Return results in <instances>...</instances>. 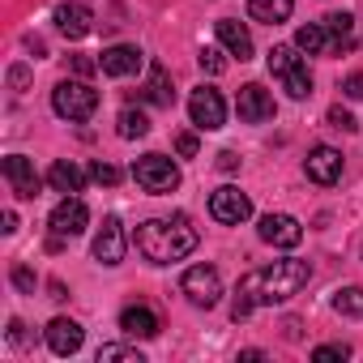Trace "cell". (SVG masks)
<instances>
[{
	"instance_id": "obj_23",
	"label": "cell",
	"mask_w": 363,
	"mask_h": 363,
	"mask_svg": "<svg viewBox=\"0 0 363 363\" xmlns=\"http://www.w3.org/2000/svg\"><path fill=\"white\" fill-rule=\"evenodd\" d=\"M295 48L308 52V56L329 52V30H325V22H308V26H299V30H295Z\"/></svg>"
},
{
	"instance_id": "obj_11",
	"label": "cell",
	"mask_w": 363,
	"mask_h": 363,
	"mask_svg": "<svg viewBox=\"0 0 363 363\" xmlns=\"http://www.w3.org/2000/svg\"><path fill=\"white\" fill-rule=\"evenodd\" d=\"M303 171H308V179H312V184L329 189V184H337V179H342V154H337L333 145H316V150L308 154Z\"/></svg>"
},
{
	"instance_id": "obj_8",
	"label": "cell",
	"mask_w": 363,
	"mask_h": 363,
	"mask_svg": "<svg viewBox=\"0 0 363 363\" xmlns=\"http://www.w3.org/2000/svg\"><path fill=\"white\" fill-rule=\"evenodd\" d=\"M210 214H214L218 223H227V227H240V223H248V218H252V201H248V193H240V189L223 184V189L210 197Z\"/></svg>"
},
{
	"instance_id": "obj_22",
	"label": "cell",
	"mask_w": 363,
	"mask_h": 363,
	"mask_svg": "<svg viewBox=\"0 0 363 363\" xmlns=\"http://www.w3.org/2000/svg\"><path fill=\"white\" fill-rule=\"evenodd\" d=\"M291 9H295V0H248V13H252L257 22H265V26L286 22Z\"/></svg>"
},
{
	"instance_id": "obj_6",
	"label": "cell",
	"mask_w": 363,
	"mask_h": 363,
	"mask_svg": "<svg viewBox=\"0 0 363 363\" xmlns=\"http://www.w3.org/2000/svg\"><path fill=\"white\" fill-rule=\"evenodd\" d=\"M179 291H184L189 303H197V308H214L223 299V278H218L214 265H193V269H184V278H179Z\"/></svg>"
},
{
	"instance_id": "obj_20",
	"label": "cell",
	"mask_w": 363,
	"mask_h": 363,
	"mask_svg": "<svg viewBox=\"0 0 363 363\" xmlns=\"http://www.w3.org/2000/svg\"><path fill=\"white\" fill-rule=\"evenodd\" d=\"M48 184L56 189V193H65V197H77L82 193V184H86V175H82V167H73V162H52V171H48Z\"/></svg>"
},
{
	"instance_id": "obj_31",
	"label": "cell",
	"mask_w": 363,
	"mask_h": 363,
	"mask_svg": "<svg viewBox=\"0 0 363 363\" xmlns=\"http://www.w3.org/2000/svg\"><path fill=\"white\" fill-rule=\"evenodd\" d=\"M329 124H333V128H342V133H354V128H359V124H354V116H350L346 107H329Z\"/></svg>"
},
{
	"instance_id": "obj_21",
	"label": "cell",
	"mask_w": 363,
	"mask_h": 363,
	"mask_svg": "<svg viewBox=\"0 0 363 363\" xmlns=\"http://www.w3.org/2000/svg\"><path fill=\"white\" fill-rule=\"evenodd\" d=\"M325 30H329V52H350L354 48V18L350 13H329Z\"/></svg>"
},
{
	"instance_id": "obj_30",
	"label": "cell",
	"mask_w": 363,
	"mask_h": 363,
	"mask_svg": "<svg viewBox=\"0 0 363 363\" xmlns=\"http://www.w3.org/2000/svg\"><path fill=\"white\" fill-rule=\"evenodd\" d=\"M90 179H94V184H120V167H111V162H94L90 167Z\"/></svg>"
},
{
	"instance_id": "obj_36",
	"label": "cell",
	"mask_w": 363,
	"mask_h": 363,
	"mask_svg": "<svg viewBox=\"0 0 363 363\" xmlns=\"http://www.w3.org/2000/svg\"><path fill=\"white\" fill-rule=\"evenodd\" d=\"M9 342H13V346H22V342H26V325H22L18 316L9 320Z\"/></svg>"
},
{
	"instance_id": "obj_33",
	"label": "cell",
	"mask_w": 363,
	"mask_h": 363,
	"mask_svg": "<svg viewBox=\"0 0 363 363\" xmlns=\"http://www.w3.org/2000/svg\"><path fill=\"white\" fill-rule=\"evenodd\" d=\"M13 286L26 291V295H35V274H30L26 265H18V269H13Z\"/></svg>"
},
{
	"instance_id": "obj_10",
	"label": "cell",
	"mask_w": 363,
	"mask_h": 363,
	"mask_svg": "<svg viewBox=\"0 0 363 363\" xmlns=\"http://www.w3.org/2000/svg\"><path fill=\"white\" fill-rule=\"evenodd\" d=\"M235 111H240L244 124H265V120H274V94H269L265 86L248 82V86L240 90V99H235Z\"/></svg>"
},
{
	"instance_id": "obj_2",
	"label": "cell",
	"mask_w": 363,
	"mask_h": 363,
	"mask_svg": "<svg viewBox=\"0 0 363 363\" xmlns=\"http://www.w3.org/2000/svg\"><path fill=\"white\" fill-rule=\"evenodd\" d=\"M137 252L150 261V265H171V261H184L193 248H197V227L189 214H175V218H150L137 227L133 235Z\"/></svg>"
},
{
	"instance_id": "obj_17",
	"label": "cell",
	"mask_w": 363,
	"mask_h": 363,
	"mask_svg": "<svg viewBox=\"0 0 363 363\" xmlns=\"http://www.w3.org/2000/svg\"><path fill=\"white\" fill-rule=\"evenodd\" d=\"M82 342H86V329H82L77 320L56 316V320L48 325V346H52V354H77Z\"/></svg>"
},
{
	"instance_id": "obj_37",
	"label": "cell",
	"mask_w": 363,
	"mask_h": 363,
	"mask_svg": "<svg viewBox=\"0 0 363 363\" xmlns=\"http://www.w3.org/2000/svg\"><path fill=\"white\" fill-rule=\"evenodd\" d=\"M9 86H13V90H22V86H26V69H22V65H13V69H9Z\"/></svg>"
},
{
	"instance_id": "obj_26",
	"label": "cell",
	"mask_w": 363,
	"mask_h": 363,
	"mask_svg": "<svg viewBox=\"0 0 363 363\" xmlns=\"http://www.w3.org/2000/svg\"><path fill=\"white\" fill-rule=\"evenodd\" d=\"M333 308L342 316H363V286H342L333 291Z\"/></svg>"
},
{
	"instance_id": "obj_32",
	"label": "cell",
	"mask_w": 363,
	"mask_h": 363,
	"mask_svg": "<svg viewBox=\"0 0 363 363\" xmlns=\"http://www.w3.org/2000/svg\"><path fill=\"white\" fill-rule=\"evenodd\" d=\"M342 94L354 99V103H363V73H350V77L342 82Z\"/></svg>"
},
{
	"instance_id": "obj_27",
	"label": "cell",
	"mask_w": 363,
	"mask_h": 363,
	"mask_svg": "<svg viewBox=\"0 0 363 363\" xmlns=\"http://www.w3.org/2000/svg\"><path fill=\"white\" fill-rule=\"evenodd\" d=\"M99 363H145L137 346H99Z\"/></svg>"
},
{
	"instance_id": "obj_14",
	"label": "cell",
	"mask_w": 363,
	"mask_h": 363,
	"mask_svg": "<svg viewBox=\"0 0 363 363\" xmlns=\"http://www.w3.org/2000/svg\"><path fill=\"white\" fill-rule=\"evenodd\" d=\"M141 65H145V56H141V48H133V43H116V48H107V52L99 56V69H103L107 77H133V73H141Z\"/></svg>"
},
{
	"instance_id": "obj_16",
	"label": "cell",
	"mask_w": 363,
	"mask_h": 363,
	"mask_svg": "<svg viewBox=\"0 0 363 363\" xmlns=\"http://www.w3.org/2000/svg\"><path fill=\"white\" fill-rule=\"evenodd\" d=\"M56 30L65 39H86L94 30V13L86 5H77V0H69V5H56Z\"/></svg>"
},
{
	"instance_id": "obj_15",
	"label": "cell",
	"mask_w": 363,
	"mask_h": 363,
	"mask_svg": "<svg viewBox=\"0 0 363 363\" xmlns=\"http://www.w3.org/2000/svg\"><path fill=\"white\" fill-rule=\"evenodd\" d=\"M5 179L13 184V193H18L22 201H35V197H39V175H35V162H30V158L9 154V158H5Z\"/></svg>"
},
{
	"instance_id": "obj_28",
	"label": "cell",
	"mask_w": 363,
	"mask_h": 363,
	"mask_svg": "<svg viewBox=\"0 0 363 363\" xmlns=\"http://www.w3.org/2000/svg\"><path fill=\"white\" fill-rule=\"evenodd\" d=\"M197 60H201V69H206L210 77L227 73V60H223V52H218V48H201V56H197Z\"/></svg>"
},
{
	"instance_id": "obj_9",
	"label": "cell",
	"mask_w": 363,
	"mask_h": 363,
	"mask_svg": "<svg viewBox=\"0 0 363 363\" xmlns=\"http://www.w3.org/2000/svg\"><path fill=\"white\" fill-rule=\"evenodd\" d=\"M86 223H90V210H86V201H82V197H65V201L52 210V218H48L52 235H60V240L82 235V231H86Z\"/></svg>"
},
{
	"instance_id": "obj_34",
	"label": "cell",
	"mask_w": 363,
	"mask_h": 363,
	"mask_svg": "<svg viewBox=\"0 0 363 363\" xmlns=\"http://www.w3.org/2000/svg\"><path fill=\"white\" fill-rule=\"evenodd\" d=\"M175 150L184 154V158H193V154H197V137H193V133H179V137H175Z\"/></svg>"
},
{
	"instance_id": "obj_7",
	"label": "cell",
	"mask_w": 363,
	"mask_h": 363,
	"mask_svg": "<svg viewBox=\"0 0 363 363\" xmlns=\"http://www.w3.org/2000/svg\"><path fill=\"white\" fill-rule=\"evenodd\" d=\"M189 116H193V124H197L201 133H214V128H223V120H227V103H223L218 90L201 86V90L189 94Z\"/></svg>"
},
{
	"instance_id": "obj_13",
	"label": "cell",
	"mask_w": 363,
	"mask_h": 363,
	"mask_svg": "<svg viewBox=\"0 0 363 363\" xmlns=\"http://www.w3.org/2000/svg\"><path fill=\"white\" fill-rule=\"evenodd\" d=\"M94 261L99 265H120L124 261V227H120L116 214H107L99 235H94Z\"/></svg>"
},
{
	"instance_id": "obj_3",
	"label": "cell",
	"mask_w": 363,
	"mask_h": 363,
	"mask_svg": "<svg viewBox=\"0 0 363 363\" xmlns=\"http://www.w3.org/2000/svg\"><path fill=\"white\" fill-rule=\"evenodd\" d=\"M269 73L278 77V86L291 99H308L312 94V73H308V60L299 56V48H274L269 52Z\"/></svg>"
},
{
	"instance_id": "obj_1",
	"label": "cell",
	"mask_w": 363,
	"mask_h": 363,
	"mask_svg": "<svg viewBox=\"0 0 363 363\" xmlns=\"http://www.w3.org/2000/svg\"><path fill=\"white\" fill-rule=\"evenodd\" d=\"M312 278V265L308 261H274V265H261V269H248L240 291H235V303H231V316L235 320H248L252 308H265V303H286L291 295H299Z\"/></svg>"
},
{
	"instance_id": "obj_25",
	"label": "cell",
	"mask_w": 363,
	"mask_h": 363,
	"mask_svg": "<svg viewBox=\"0 0 363 363\" xmlns=\"http://www.w3.org/2000/svg\"><path fill=\"white\" fill-rule=\"evenodd\" d=\"M116 124H120V137H124V141H137V137L150 133V120H145V111H137V107H124Z\"/></svg>"
},
{
	"instance_id": "obj_19",
	"label": "cell",
	"mask_w": 363,
	"mask_h": 363,
	"mask_svg": "<svg viewBox=\"0 0 363 363\" xmlns=\"http://www.w3.org/2000/svg\"><path fill=\"white\" fill-rule=\"evenodd\" d=\"M218 43H223L231 56H240V60L252 56V35H248V26L235 22V18H223V22H218Z\"/></svg>"
},
{
	"instance_id": "obj_5",
	"label": "cell",
	"mask_w": 363,
	"mask_h": 363,
	"mask_svg": "<svg viewBox=\"0 0 363 363\" xmlns=\"http://www.w3.org/2000/svg\"><path fill=\"white\" fill-rule=\"evenodd\" d=\"M133 179H137L145 193L162 197V193H175L179 189V167L167 154H145V158L133 162Z\"/></svg>"
},
{
	"instance_id": "obj_38",
	"label": "cell",
	"mask_w": 363,
	"mask_h": 363,
	"mask_svg": "<svg viewBox=\"0 0 363 363\" xmlns=\"http://www.w3.org/2000/svg\"><path fill=\"white\" fill-rule=\"evenodd\" d=\"M218 167H223V171H235V167H240V158L227 150V154H218Z\"/></svg>"
},
{
	"instance_id": "obj_18",
	"label": "cell",
	"mask_w": 363,
	"mask_h": 363,
	"mask_svg": "<svg viewBox=\"0 0 363 363\" xmlns=\"http://www.w3.org/2000/svg\"><path fill=\"white\" fill-rule=\"evenodd\" d=\"M120 329H124L128 337H158L162 320H158L154 308H145V303H128V308L120 312Z\"/></svg>"
},
{
	"instance_id": "obj_35",
	"label": "cell",
	"mask_w": 363,
	"mask_h": 363,
	"mask_svg": "<svg viewBox=\"0 0 363 363\" xmlns=\"http://www.w3.org/2000/svg\"><path fill=\"white\" fill-rule=\"evenodd\" d=\"M69 65H73V73H77V77H90V73H94V69H99V65H94V60H90V56H73V60H69Z\"/></svg>"
},
{
	"instance_id": "obj_29",
	"label": "cell",
	"mask_w": 363,
	"mask_h": 363,
	"mask_svg": "<svg viewBox=\"0 0 363 363\" xmlns=\"http://www.w3.org/2000/svg\"><path fill=\"white\" fill-rule=\"evenodd\" d=\"M312 359H316V363H333V359H350V346H346V342H329V346H316V350H312Z\"/></svg>"
},
{
	"instance_id": "obj_4",
	"label": "cell",
	"mask_w": 363,
	"mask_h": 363,
	"mask_svg": "<svg viewBox=\"0 0 363 363\" xmlns=\"http://www.w3.org/2000/svg\"><path fill=\"white\" fill-rule=\"evenodd\" d=\"M52 107H56V116H65V120H73V124H82V120H90L94 111H99V90L90 86V82H60L56 90H52Z\"/></svg>"
},
{
	"instance_id": "obj_24",
	"label": "cell",
	"mask_w": 363,
	"mask_h": 363,
	"mask_svg": "<svg viewBox=\"0 0 363 363\" xmlns=\"http://www.w3.org/2000/svg\"><path fill=\"white\" fill-rule=\"evenodd\" d=\"M145 99L154 103V107H171L175 103V90H171V82H167V69L154 60L150 65V82H145Z\"/></svg>"
},
{
	"instance_id": "obj_12",
	"label": "cell",
	"mask_w": 363,
	"mask_h": 363,
	"mask_svg": "<svg viewBox=\"0 0 363 363\" xmlns=\"http://www.w3.org/2000/svg\"><path fill=\"white\" fill-rule=\"evenodd\" d=\"M257 231H261V240L274 244V248H299V240H303V227H299V218H291V214H265Z\"/></svg>"
}]
</instances>
